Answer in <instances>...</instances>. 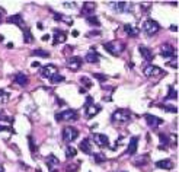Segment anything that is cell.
Wrapping results in <instances>:
<instances>
[{
  "label": "cell",
  "instance_id": "obj_6",
  "mask_svg": "<svg viewBox=\"0 0 179 172\" xmlns=\"http://www.w3.org/2000/svg\"><path fill=\"white\" fill-rule=\"evenodd\" d=\"M61 136H63V142H66V143H72V142H74V140L77 139L79 131H77L73 126H67V127H64V130H63V133H61Z\"/></svg>",
  "mask_w": 179,
  "mask_h": 172
},
{
  "label": "cell",
  "instance_id": "obj_15",
  "mask_svg": "<svg viewBox=\"0 0 179 172\" xmlns=\"http://www.w3.org/2000/svg\"><path fill=\"white\" fill-rule=\"evenodd\" d=\"M95 9H96V5H95L93 2H85V3H83V6H82L80 13L87 18V16H92V13L95 12Z\"/></svg>",
  "mask_w": 179,
  "mask_h": 172
},
{
  "label": "cell",
  "instance_id": "obj_28",
  "mask_svg": "<svg viewBox=\"0 0 179 172\" xmlns=\"http://www.w3.org/2000/svg\"><path fill=\"white\" fill-rule=\"evenodd\" d=\"M147 162H149V155H143V156H140V158L133 160V163L135 166H143V165H146Z\"/></svg>",
  "mask_w": 179,
  "mask_h": 172
},
{
  "label": "cell",
  "instance_id": "obj_24",
  "mask_svg": "<svg viewBox=\"0 0 179 172\" xmlns=\"http://www.w3.org/2000/svg\"><path fill=\"white\" fill-rule=\"evenodd\" d=\"M53 12V10H51ZM54 15V19L55 20H61V22H64L67 25H73V18H70V16H66V15L63 13H57V12H53Z\"/></svg>",
  "mask_w": 179,
  "mask_h": 172
},
{
  "label": "cell",
  "instance_id": "obj_37",
  "mask_svg": "<svg viewBox=\"0 0 179 172\" xmlns=\"http://www.w3.org/2000/svg\"><path fill=\"white\" fill-rule=\"evenodd\" d=\"M28 143H29V149H31V152H32V153H37V152H38V147H37V145L33 143L32 136H28Z\"/></svg>",
  "mask_w": 179,
  "mask_h": 172
},
{
  "label": "cell",
  "instance_id": "obj_49",
  "mask_svg": "<svg viewBox=\"0 0 179 172\" xmlns=\"http://www.w3.org/2000/svg\"><path fill=\"white\" fill-rule=\"evenodd\" d=\"M170 29H172V31H178V27H176V25H172V27H170Z\"/></svg>",
  "mask_w": 179,
  "mask_h": 172
},
{
  "label": "cell",
  "instance_id": "obj_10",
  "mask_svg": "<svg viewBox=\"0 0 179 172\" xmlns=\"http://www.w3.org/2000/svg\"><path fill=\"white\" fill-rule=\"evenodd\" d=\"M83 64V60L77 57V56H72L70 59L67 60V67H68V70H72V72H77L80 67Z\"/></svg>",
  "mask_w": 179,
  "mask_h": 172
},
{
  "label": "cell",
  "instance_id": "obj_7",
  "mask_svg": "<svg viewBox=\"0 0 179 172\" xmlns=\"http://www.w3.org/2000/svg\"><path fill=\"white\" fill-rule=\"evenodd\" d=\"M58 73V69L55 64H45V66L41 67L40 70V74L44 77V79H51L54 74H57Z\"/></svg>",
  "mask_w": 179,
  "mask_h": 172
},
{
  "label": "cell",
  "instance_id": "obj_9",
  "mask_svg": "<svg viewBox=\"0 0 179 172\" xmlns=\"http://www.w3.org/2000/svg\"><path fill=\"white\" fill-rule=\"evenodd\" d=\"M143 72L146 74V77H154V76H159V74H165L163 69H160V67H157V66H153V64L144 66Z\"/></svg>",
  "mask_w": 179,
  "mask_h": 172
},
{
  "label": "cell",
  "instance_id": "obj_39",
  "mask_svg": "<svg viewBox=\"0 0 179 172\" xmlns=\"http://www.w3.org/2000/svg\"><path fill=\"white\" fill-rule=\"evenodd\" d=\"M79 165H80V162L79 163H76V165H67L66 172H77L79 171Z\"/></svg>",
  "mask_w": 179,
  "mask_h": 172
},
{
  "label": "cell",
  "instance_id": "obj_1",
  "mask_svg": "<svg viewBox=\"0 0 179 172\" xmlns=\"http://www.w3.org/2000/svg\"><path fill=\"white\" fill-rule=\"evenodd\" d=\"M131 120V111L130 109H124V108H119L115 109L111 115V121L114 124H125Z\"/></svg>",
  "mask_w": 179,
  "mask_h": 172
},
{
  "label": "cell",
  "instance_id": "obj_41",
  "mask_svg": "<svg viewBox=\"0 0 179 172\" xmlns=\"http://www.w3.org/2000/svg\"><path fill=\"white\" fill-rule=\"evenodd\" d=\"M0 120H3V121H7V123H13V121H15L13 117H6V115H0Z\"/></svg>",
  "mask_w": 179,
  "mask_h": 172
},
{
  "label": "cell",
  "instance_id": "obj_30",
  "mask_svg": "<svg viewBox=\"0 0 179 172\" xmlns=\"http://www.w3.org/2000/svg\"><path fill=\"white\" fill-rule=\"evenodd\" d=\"M31 56H37V57H44V59H48L51 54L48 53V51H45V50H41V48H37V50H33L32 53H31Z\"/></svg>",
  "mask_w": 179,
  "mask_h": 172
},
{
  "label": "cell",
  "instance_id": "obj_13",
  "mask_svg": "<svg viewBox=\"0 0 179 172\" xmlns=\"http://www.w3.org/2000/svg\"><path fill=\"white\" fill-rule=\"evenodd\" d=\"M144 118H146L147 126L152 127V128H156V127H159L163 124V120L159 118V117H156V115H152V114H146Z\"/></svg>",
  "mask_w": 179,
  "mask_h": 172
},
{
  "label": "cell",
  "instance_id": "obj_35",
  "mask_svg": "<svg viewBox=\"0 0 179 172\" xmlns=\"http://www.w3.org/2000/svg\"><path fill=\"white\" fill-rule=\"evenodd\" d=\"M93 159H95L96 163H102V162L106 160V156L104 153H93Z\"/></svg>",
  "mask_w": 179,
  "mask_h": 172
},
{
  "label": "cell",
  "instance_id": "obj_4",
  "mask_svg": "<svg viewBox=\"0 0 179 172\" xmlns=\"http://www.w3.org/2000/svg\"><path fill=\"white\" fill-rule=\"evenodd\" d=\"M99 111H100V106L93 102L92 96H87L86 102H85V115H86V118H92L93 115H96Z\"/></svg>",
  "mask_w": 179,
  "mask_h": 172
},
{
  "label": "cell",
  "instance_id": "obj_52",
  "mask_svg": "<svg viewBox=\"0 0 179 172\" xmlns=\"http://www.w3.org/2000/svg\"><path fill=\"white\" fill-rule=\"evenodd\" d=\"M121 172H125V171H121Z\"/></svg>",
  "mask_w": 179,
  "mask_h": 172
},
{
  "label": "cell",
  "instance_id": "obj_12",
  "mask_svg": "<svg viewBox=\"0 0 179 172\" xmlns=\"http://www.w3.org/2000/svg\"><path fill=\"white\" fill-rule=\"evenodd\" d=\"M160 53H162V57H165V59H167V57H173V59H176V50L173 48L170 44H163V45L160 47Z\"/></svg>",
  "mask_w": 179,
  "mask_h": 172
},
{
  "label": "cell",
  "instance_id": "obj_46",
  "mask_svg": "<svg viewBox=\"0 0 179 172\" xmlns=\"http://www.w3.org/2000/svg\"><path fill=\"white\" fill-rule=\"evenodd\" d=\"M31 66H32V67H40L41 64H40V63H38V61H33V63H32V64H31Z\"/></svg>",
  "mask_w": 179,
  "mask_h": 172
},
{
  "label": "cell",
  "instance_id": "obj_25",
  "mask_svg": "<svg viewBox=\"0 0 179 172\" xmlns=\"http://www.w3.org/2000/svg\"><path fill=\"white\" fill-rule=\"evenodd\" d=\"M22 32H23V42H25V44H31V42H33L35 38H33V35H32V32H31L29 28H25Z\"/></svg>",
  "mask_w": 179,
  "mask_h": 172
},
{
  "label": "cell",
  "instance_id": "obj_2",
  "mask_svg": "<svg viewBox=\"0 0 179 172\" xmlns=\"http://www.w3.org/2000/svg\"><path fill=\"white\" fill-rule=\"evenodd\" d=\"M104 48L111 56H119L125 50V44L121 41H109V42H104Z\"/></svg>",
  "mask_w": 179,
  "mask_h": 172
},
{
  "label": "cell",
  "instance_id": "obj_8",
  "mask_svg": "<svg viewBox=\"0 0 179 172\" xmlns=\"http://www.w3.org/2000/svg\"><path fill=\"white\" fill-rule=\"evenodd\" d=\"M92 140L93 143L96 146H99V147H109V139H108V136L106 134H100V133H93L92 134Z\"/></svg>",
  "mask_w": 179,
  "mask_h": 172
},
{
  "label": "cell",
  "instance_id": "obj_51",
  "mask_svg": "<svg viewBox=\"0 0 179 172\" xmlns=\"http://www.w3.org/2000/svg\"><path fill=\"white\" fill-rule=\"evenodd\" d=\"M51 172H58V171H55V169H53V171H51Z\"/></svg>",
  "mask_w": 179,
  "mask_h": 172
},
{
  "label": "cell",
  "instance_id": "obj_18",
  "mask_svg": "<svg viewBox=\"0 0 179 172\" xmlns=\"http://www.w3.org/2000/svg\"><path fill=\"white\" fill-rule=\"evenodd\" d=\"M85 60H86L87 63H90V64H96V63H99V60H100V57H99V54L96 53L95 50H90L89 53L86 54V57H85Z\"/></svg>",
  "mask_w": 179,
  "mask_h": 172
},
{
  "label": "cell",
  "instance_id": "obj_27",
  "mask_svg": "<svg viewBox=\"0 0 179 172\" xmlns=\"http://www.w3.org/2000/svg\"><path fill=\"white\" fill-rule=\"evenodd\" d=\"M159 140H160L159 149H165L166 146L169 145V136H167V134H165V133H160V134H159Z\"/></svg>",
  "mask_w": 179,
  "mask_h": 172
},
{
  "label": "cell",
  "instance_id": "obj_32",
  "mask_svg": "<svg viewBox=\"0 0 179 172\" xmlns=\"http://www.w3.org/2000/svg\"><path fill=\"white\" fill-rule=\"evenodd\" d=\"M86 22L89 23V25H92V27H96V28H99L100 27V20L96 18V16H87L86 18Z\"/></svg>",
  "mask_w": 179,
  "mask_h": 172
},
{
  "label": "cell",
  "instance_id": "obj_5",
  "mask_svg": "<svg viewBox=\"0 0 179 172\" xmlns=\"http://www.w3.org/2000/svg\"><path fill=\"white\" fill-rule=\"evenodd\" d=\"M55 121H76L79 118L77 113L74 109H66V111H60L54 115Z\"/></svg>",
  "mask_w": 179,
  "mask_h": 172
},
{
  "label": "cell",
  "instance_id": "obj_40",
  "mask_svg": "<svg viewBox=\"0 0 179 172\" xmlns=\"http://www.w3.org/2000/svg\"><path fill=\"white\" fill-rule=\"evenodd\" d=\"M93 77H96L99 82H105V80L108 79V76H106V74H100V73H93Z\"/></svg>",
  "mask_w": 179,
  "mask_h": 172
},
{
  "label": "cell",
  "instance_id": "obj_50",
  "mask_svg": "<svg viewBox=\"0 0 179 172\" xmlns=\"http://www.w3.org/2000/svg\"><path fill=\"white\" fill-rule=\"evenodd\" d=\"M0 172H5V168H3V165H0Z\"/></svg>",
  "mask_w": 179,
  "mask_h": 172
},
{
  "label": "cell",
  "instance_id": "obj_43",
  "mask_svg": "<svg viewBox=\"0 0 179 172\" xmlns=\"http://www.w3.org/2000/svg\"><path fill=\"white\" fill-rule=\"evenodd\" d=\"M0 131H12V133H15L12 127H5V126H0Z\"/></svg>",
  "mask_w": 179,
  "mask_h": 172
},
{
  "label": "cell",
  "instance_id": "obj_44",
  "mask_svg": "<svg viewBox=\"0 0 179 172\" xmlns=\"http://www.w3.org/2000/svg\"><path fill=\"white\" fill-rule=\"evenodd\" d=\"M141 7H143V10H144V12H149V10H150V7H152V3H149V5L141 3Z\"/></svg>",
  "mask_w": 179,
  "mask_h": 172
},
{
  "label": "cell",
  "instance_id": "obj_42",
  "mask_svg": "<svg viewBox=\"0 0 179 172\" xmlns=\"http://www.w3.org/2000/svg\"><path fill=\"white\" fill-rule=\"evenodd\" d=\"M167 66L173 67V69H178V61H176V59H173L172 61H169V63H167Z\"/></svg>",
  "mask_w": 179,
  "mask_h": 172
},
{
  "label": "cell",
  "instance_id": "obj_17",
  "mask_svg": "<svg viewBox=\"0 0 179 172\" xmlns=\"http://www.w3.org/2000/svg\"><path fill=\"white\" fill-rule=\"evenodd\" d=\"M13 82L16 83V85H19V86H26L28 83H29V79H28V76L25 74V73H18V74H15V77H13Z\"/></svg>",
  "mask_w": 179,
  "mask_h": 172
},
{
  "label": "cell",
  "instance_id": "obj_38",
  "mask_svg": "<svg viewBox=\"0 0 179 172\" xmlns=\"http://www.w3.org/2000/svg\"><path fill=\"white\" fill-rule=\"evenodd\" d=\"M80 83H83V85H85V89H86V91L90 88V86H92L90 79H89V77H86V76H82V77H80Z\"/></svg>",
  "mask_w": 179,
  "mask_h": 172
},
{
  "label": "cell",
  "instance_id": "obj_3",
  "mask_svg": "<svg viewBox=\"0 0 179 172\" xmlns=\"http://www.w3.org/2000/svg\"><path fill=\"white\" fill-rule=\"evenodd\" d=\"M143 31L146 34L147 37H153L160 31V25L157 20L154 19H147L144 23H143Z\"/></svg>",
  "mask_w": 179,
  "mask_h": 172
},
{
  "label": "cell",
  "instance_id": "obj_36",
  "mask_svg": "<svg viewBox=\"0 0 179 172\" xmlns=\"http://www.w3.org/2000/svg\"><path fill=\"white\" fill-rule=\"evenodd\" d=\"M50 82L53 83V85H55V83H61V82H64V76H61V74H54L53 77L50 79Z\"/></svg>",
  "mask_w": 179,
  "mask_h": 172
},
{
  "label": "cell",
  "instance_id": "obj_22",
  "mask_svg": "<svg viewBox=\"0 0 179 172\" xmlns=\"http://www.w3.org/2000/svg\"><path fill=\"white\" fill-rule=\"evenodd\" d=\"M124 31H125L127 35H128V37H131V38H135V37H139V34H140V29H139V28L133 27V25H130V23L124 25Z\"/></svg>",
  "mask_w": 179,
  "mask_h": 172
},
{
  "label": "cell",
  "instance_id": "obj_26",
  "mask_svg": "<svg viewBox=\"0 0 179 172\" xmlns=\"http://www.w3.org/2000/svg\"><path fill=\"white\" fill-rule=\"evenodd\" d=\"M9 98H10V92H7L6 89H0V105L7 104Z\"/></svg>",
  "mask_w": 179,
  "mask_h": 172
},
{
  "label": "cell",
  "instance_id": "obj_47",
  "mask_svg": "<svg viewBox=\"0 0 179 172\" xmlns=\"http://www.w3.org/2000/svg\"><path fill=\"white\" fill-rule=\"evenodd\" d=\"M79 92H80V93H86L87 91L85 89V88H80V89H79Z\"/></svg>",
  "mask_w": 179,
  "mask_h": 172
},
{
  "label": "cell",
  "instance_id": "obj_11",
  "mask_svg": "<svg viewBox=\"0 0 179 172\" xmlns=\"http://www.w3.org/2000/svg\"><path fill=\"white\" fill-rule=\"evenodd\" d=\"M67 40V34L61 29H54L53 31V45H58V44H63L66 42Z\"/></svg>",
  "mask_w": 179,
  "mask_h": 172
},
{
  "label": "cell",
  "instance_id": "obj_33",
  "mask_svg": "<svg viewBox=\"0 0 179 172\" xmlns=\"http://www.w3.org/2000/svg\"><path fill=\"white\" fill-rule=\"evenodd\" d=\"M76 155H77V150L74 149L73 146H70V145L67 146V147H66V156H67V158H68V159H70V158H74Z\"/></svg>",
  "mask_w": 179,
  "mask_h": 172
},
{
  "label": "cell",
  "instance_id": "obj_14",
  "mask_svg": "<svg viewBox=\"0 0 179 172\" xmlns=\"http://www.w3.org/2000/svg\"><path fill=\"white\" fill-rule=\"evenodd\" d=\"M7 23H15V25H18L20 29H25V20H23V16L22 15H12V16H9L6 19Z\"/></svg>",
  "mask_w": 179,
  "mask_h": 172
},
{
  "label": "cell",
  "instance_id": "obj_34",
  "mask_svg": "<svg viewBox=\"0 0 179 172\" xmlns=\"http://www.w3.org/2000/svg\"><path fill=\"white\" fill-rule=\"evenodd\" d=\"M160 108H163L165 111H167V113H170V114H176L178 113V108L176 106H173V105H166V104H160Z\"/></svg>",
  "mask_w": 179,
  "mask_h": 172
},
{
  "label": "cell",
  "instance_id": "obj_16",
  "mask_svg": "<svg viewBox=\"0 0 179 172\" xmlns=\"http://www.w3.org/2000/svg\"><path fill=\"white\" fill-rule=\"evenodd\" d=\"M139 51H140V54L143 56V59L146 60V61H152V60L154 59V54H153V51L150 50V48H147V47L139 45Z\"/></svg>",
  "mask_w": 179,
  "mask_h": 172
},
{
  "label": "cell",
  "instance_id": "obj_48",
  "mask_svg": "<svg viewBox=\"0 0 179 172\" xmlns=\"http://www.w3.org/2000/svg\"><path fill=\"white\" fill-rule=\"evenodd\" d=\"M2 15H5V9H0V22H2Z\"/></svg>",
  "mask_w": 179,
  "mask_h": 172
},
{
  "label": "cell",
  "instance_id": "obj_29",
  "mask_svg": "<svg viewBox=\"0 0 179 172\" xmlns=\"http://www.w3.org/2000/svg\"><path fill=\"white\" fill-rule=\"evenodd\" d=\"M111 5H114V9H115V10H117V12H119V13H121V12H127V10H128V5H127L125 2H118V3H111Z\"/></svg>",
  "mask_w": 179,
  "mask_h": 172
},
{
  "label": "cell",
  "instance_id": "obj_19",
  "mask_svg": "<svg viewBox=\"0 0 179 172\" xmlns=\"http://www.w3.org/2000/svg\"><path fill=\"white\" fill-rule=\"evenodd\" d=\"M156 166H157L159 169L170 171V169H173V162L170 159H163V160H157V162H156Z\"/></svg>",
  "mask_w": 179,
  "mask_h": 172
},
{
  "label": "cell",
  "instance_id": "obj_31",
  "mask_svg": "<svg viewBox=\"0 0 179 172\" xmlns=\"http://www.w3.org/2000/svg\"><path fill=\"white\" fill-rule=\"evenodd\" d=\"M167 95L165 96V101H169V99H176L178 98V92H176V89H173V86H169L167 88Z\"/></svg>",
  "mask_w": 179,
  "mask_h": 172
},
{
  "label": "cell",
  "instance_id": "obj_45",
  "mask_svg": "<svg viewBox=\"0 0 179 172\" xmlns=\"http://www.w3.org/2000/svg\"><path fill=\"white\" fill-rule=\"evenodd\" d=\"M50 40V35L47 34V35H42V41H48Z\"/></svg>",
  "mask_w": 179,
  "mask_h": 172
},
{
  "label": "cell",
  "instance_id": "obj_20",
  "mask_svg": "<svg viewBox=\"0 0 179 172\" xmlns=\"http://www.w3.org/2000/svg\"><path fill=\"white\" fill-rule=\"evenodd\" d=\"M79 149L83 153H86V155H92V145H90V140H89V139H83L82 142H80Z\"/></svg>",
  "mask_w": 179,
  "mask_h": 172
},
{
  "label": "cell",
  "instance_id": "obj_21",
  "mask_svg": "<svg viewBox=\"0 0 179 172\" xmlns=\"http://www.w3.org/2000/svg\"><path fill=\"white\" fill-rule=\"evenodd\" d=\"M58 163H60V160L57 159L55 155H53V153H51V155H48V156L45 158V165H47V168H48V169H51V171H53L54 166L58 165Z\"/></svg>",
  "mask_w": 179,
  "mask_h": 172
},
{
  "label": "cell",
  "instance_id": "obj_23",
  "mask_svg": "<svg viewBox=\"0 0 179 172\" xmlns=\"http://www.w3.org/2000/svg\"><path fill=\"white\" fill-rule=\"evenodd\" d=\"M137 145H139V137H131L130 139V145H128V149H127V153L128 155H135L137 152Z\"/></svg>",
  "mask_w": 179,
  "mask_h": 172
}]
</instances>
